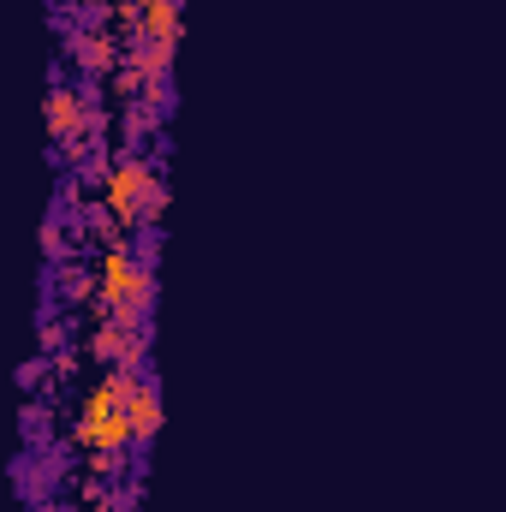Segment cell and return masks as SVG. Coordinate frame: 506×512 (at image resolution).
I'll return each instance as SVG.
<instances>
[{
	"label": "cell",
	"mask_w": 506,
	"mask_h": 512,
	"mask_svg": "<svg viewBox=\"0 0 506 512\" xmlns=\"http://www.w3.org/2000/svg\"><path fill=\"white\" fill-rule=\"evenodd\" d=\"M102 209H114V221L126 233H155L161 215H167V179L155 161H143L137 149L114 155L108 173H102Z\"/></svg>",
	"instance_id": "6da1fadb"
},
{
	"label": "cell",
	"mask_w": 506,
	"mask_h": 512,
	"mask_svg": "<svg viewBox=\"0 0 506 512\" xmlns=\"http://www.w3.org/2000/svg\"><path fill=\"white\" fill-rule=\"evenodd\" d=\"M131 387H137V370L108 364V376L84 393V411H78V447L84 453H131L137 447Z\"/></svg>",
	"instance_id": "7a4b0ae2"
},
{
	"label": "cell",
	"mask_w": 506,
	"mask_h": 512,
	"mask_svg": "<svg viewBox=\"0 0 506 512\" xmlns=\"http://www.w3.org/2000/svg\"><path fill=\"white\" fill-rule=\"evenodd\" d=\"M96 310H114L126 322H149V310H155V268H149V256L126 251V245H108L102 251Z\"/></svg>",
	"instance_id": "3957f363"
},
{
	"label": "cell",
	"mask_w": 506,
	"mask_h": 512,
	"mask_svg": "<svg viewBox=\"0 0 506 512\" xmlns=\"http://www.w3.org/2000/svg\"><path fill=\"white\" fill-rule=\"evenodd\" d=\"M48 137L60 143L66 161L90 167V155H96V143H102V108H96V90L54 84V90H48Z\"/></svg>",
	"instance_id": "277c9868"
},
{
	"label": "cell",
	"mask_w": 506,
	"mask_h": 512,
	"mask_svg": "<svg viewBox=\"0 0 506 512\" xmlns=\"http://www.w3.org/2000/svg\"><path fill=\"white\" fill-rule=\"evenodd\" d=\"M90 352L102 364H120L143 376V352H149V322H126L114 310H96V334H90Z\"/></svg>",
	"instance_id": "5b68a950"
},
{
	"label": "cell",
	"mask_w": 506,
	"mask_h": 512,
	"mask_svg": "<svg viewBox=\"0 0 506 512\" xmlns=\"http://www.w3.org/2000/svg\"><path fill=\"white\" fill-rule=\"evenodd\" d=\"M72 60H78V72L84 78H108L114 66H126V48L114 42V30H72Z\"/></svg>",
	"instance_id": "8992f818"
},
{
	"label": "cell",
	"mask_w": 506,
	"mask_h": 512,
	"mask_svg": "<svg viewBox=\"0 0 506 512\" xmlns=\"http://www.w3.org/2000/svg\"><path fill=\"white\" fill-rule=\"evenodd\" d=\"M131 423H137V447H149L161 435V382L143 370L137 387H131Z\"/></svg>",
	"instance_id": "52a82bcc"
},
{
	"label": "cell",
	"mask_w": 506,
	"mask_h": 512,
	"mask_svg": "<svg viewBox=\"0 0 506 512\" xmlns=\"http://www.w3.org/2000/svg\"><path fill=\"white\" fill-rule=\"evenodd\" d=\"M96 286H102V280H90V274H84L78 262H66V268H60V298L84 304V298H96Z\"/></svg>",
	"instance_id": "ba28073f"
},
{
	"label": "cell",
	"mask_w": 506,
	"mask_h": 512,
	"mask_svg": "<svg viewBox=\"0 0 506 512\" xmlns=\"http://www.w3.org/2000/svg\"><path fill=\"white\" fill-rule=\"evenodd\" d=\"M90 512H131V489H90Z\"/></svg>",
	"instance_id": "9c48e42d"
},
{
	"label": "cell",
	"mask_w": 506,
	"mask_h": 512,
	"mask_svg": "<svg viewBox=\"0 0 506 512\" xmlns=\"http://www.w3.org/2000/svg\"><path fill=\"white\" fill-rule=\"evenodd\" d=\"M126 459H131V453H90V471H96V477H120V471H126Z\"/></svg>",
	"instance_id": "30bf717a"
},
{
	"label": "cell",
	"mask_w": 506,
	"mask_h": 512,
	"mask_svg": "<svg viewBox=\"0 0 506 512\" xmlns=\"http://www.w3.org/2000/svg\"><path fill=\"white\" fill-rule=\"evenodd\" d=\"M42 251L54 256V262H66V233H60V221H42Z\"/></svg>",
	"instance_id": "8fae6325"
},
{
	"label": "cell",
	"mask_w": 506,
	"mask_h": 512,
	"mask_svg": "<svg viewBox=\"0 0 506 512\" xmlns=\"http://www.w3.org/2000/svg\"><path fill=\"white\" fill-rule=\"evenodd\" d=\"M36 340H42V352H60V340H66V328H60L54 316H42V322H36Z\"/></svg>",
	"instance_id": "7c38bea8"
},
{
	"label": "cell",
	"mask_w": 506,
	"mask_h": 512,
	"mask_svg": "<svg viewBox=\"0 0 506 512\" xmlns=\"http://www.w3.org/2000/svg\"><path fill=\"white\" fill-rule=\"evenodd\" d=\"M42 376H48V364L36 358V364H24V387H42Z\"/></svg>",
	"instance_id": "4fadbf2b"
},
{
	"label": "cell",
	"mask_w": 506,
	"mask_h": 512,
	"mask_svg": "<svg viewBox=\"0 0 506 512\" xmlns=\"http://www.w3.org/2000/svg\"><path fill=\"white\" fill-rule=\"evenodd\" d=\"M179 6H185V0H179Z\"/></svg>",
	"instance_id": "5bb4252c"
}]
</instances>
